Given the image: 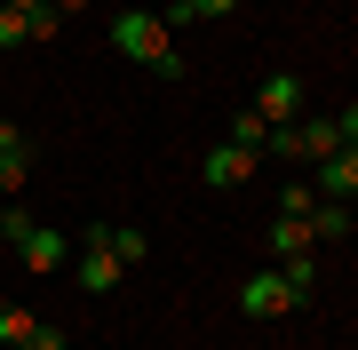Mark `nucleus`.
<instances>
[{"label": "nucleus", "instance_id": "5701e85b", "mask_svg": "<svg viewBox=\"0 0 358 350\" xmlns=\"http://www.w3.org/2000/svg\"><path fill=\"white\" fill-rule=\"evenodd\" d=\"M8 8H16V16H40V8H48V0H8Z\"/></svg>", "mask_w": 358, "mask_h": 350}, {"label": "nucleus", "instance_id": "423d86ee", "mask_svg": "<svg viewBox=\"0 0 358 350\" xmlns=\"http://www.w3.org/2000/svg\"><path fill=\"white\" fill-rule=\"evenodd\" d=\"M16 255H24V271H32V279H56V271H64V255H72V239H64V231H40V223H32V239H16Z\"/></svg>", "mask_w": 358, "mask_h": 350}, {"label": "nucleus", "instance_id": "1a4fd4ad", "mask_svg": "<svg viewBox=\"0 0 358 350\" xmlns=\"http://www.w3.org/2000/svg\"><path fill=\"white\" fill-rule=\"evenodd\" d=\"M263 239H271V255H279V263H287V255H310V247H319V231H310V215H279V223H271Z\"/></svg>", "mask_w": 358, "mask_h": 350}, {"label": "nucleus", "instance_id": "aec40b11", "mask_svg": "<svg viewBox=\"0 0 358 350\" xmlns=\"http://www.w3.org/2000/svg\"><path fill=\"white\" fill-rule=\"evenodd\" d=\"M8 350H64V326H32V342H8Z\"/></svg>", "mask_w": 358, "mask_h": 350}, {"label": "nucleus", "instance_id": "412c9836", "mask_svg": "<svg viewBox=\"0 0 358 350\" xmlns=\"http://www.w3.org/2000/svg\"><path fill=\"white\" fill-rule=\"evenodd\" d=\"M334 128H343V143L358 152V104H343V112H334Z\"/></svg>", "mask_w": 358, "mask_h": 350}, {"label": "nucleus", "instance_id": "dca6fc26", "mask_svg": "<svg viewBox=\"0 0 358 350\" xmlns=\"http://www.w3.org/2000/svg\"><path fill=\"white\" fill-rule=\"evenodd\" d=\"M287 286H294V295L319 286V247H310V255H287Z\"/></svg>", "mask_w": 358, "mask_h": 350}, {"label": "nucleus", "instance_id": "f3484780", "mask_svg": "<svg viewBox=\"0 0 358 350\" xmlns=\"http://www.w3.org/2000/svg\"><path fill=\"white\" fill-rule=\"evenodd\" d=\"M16 40H32V16H16L8 0H0V48H16Z\"/></svg>", "mask_w": 358, "mask_h": 350}, {"label": "nucleus", "instance_id": "6e6552de", "mask_svg": "<svg viewBox=\"0 0 358 350\" xmlns=\"http://www.w3.org/2000/svg\"><path fill=\"white\" fill-rule=\"evenodd\" d=\"M294 152H303V159H334V152H343V128L319 119V112H303V119H294Z\"/></svg>", "mask_w": 358, "mask_h": 350}, {"label": "nucleus", "instance_id": "f8f14e48", "mask_svg": "<svg viewBox=\"0 0 358 350\" xmlns=\"http://www.w3.org/2000/svg\"><path fill=\"white\" fill-rule=\"evenodd\" d=\"M310 231H319V239H343L350 231V199H319V207H310Z\"/></svg>", "mask_w": 358, "mask_h": 350}, {"label": "nucleus", "instance_id": "7ed1b4c3", "mask_svg": "<svg viewBox=\"0 0 358 350\" xmlns=\"http://www.w3.org/2000/svg\"><path fill=\"white\" fill-rule=\"evenodd\" d=\"M294 302H303V295L287 286V271H247V286H239V311L247 319H287Z\"/></svg>", "mask_w": 358, "mask_h": 350}, {"label": "nucleus", "instance_id": "4468645a", "mask_svg": "<svg viewBox=\"0 0 358 350\" xmlns=\"http://www.w3.org/2000/svg\"><path fill=\"white\" fill-rule=\"evenodd\" d=\"M263 136H271V128H263V112H239L223 143H239V152H263Z\"/></svg>", "mask_w": 358, "mask_h": 350}, {"label": "nucleus", "instance_id": "6ab92c4d", "mask_svg": "<svg viewBox=\"0 0 358 350\" xmlns=\"http://www.w3.org/2000/svg\"><path fill=\"white\" fill-rule=\"evenodd\" d=\"M0 239H32V215L16 207V199H8V207H0Z\"/></svg>", "mask_w": 358, "mask_h": 350}, {"label": "nucleus", "instance_id": "20e7f679", "mask_svg": "<svg viewBox=\"0 0 358 350\" xmlns=\"http://www.w3.org/2000/svg\"><path fill=\"white\" fill-rule=\"evenodd\" d=\"M255 112H263V128H294V119H303V80H294V72H271L263 88H255Z\"/></svg>", "mask_w": 358, "mask_h": 350}, {"label": "nucleus", "instance_id": "9d476101", "mask_svg": "<svg viewBox=\"0 0 358 350\" xmlns=\"http://www.w3.org/2000/svg\"><path fill=\"white\" fill-rule=\"evenodd\" d=\"M350 191H358V152L343 143L334 159H319V199H350Z\"/></svg>", "mask_w": 358, "mask_h": 350}, {"label": "nucleus", "instance_id": "f257e3e1", "mask_svg": "<svg viewBox=\"0 0 358 350\" xmlns=\"http://www.w3.org/2000/svg\"><path fill=\"white\" fill-rule=\"evenodd\" d=\"M112 48L128 56V64L159 72V80H183V56L167 48V24H159L152 8H120V16H112Z\"/></svg>", "mask_w": 358, "mask_h": 350}, {"label": "nucleus", "instance_id": "2eb2a0df", "mask_svg": "<svg viewBox=\"0 0 358 350\" xmlns=\"http://www.w3.org/2000/svg\"><path fill=\"white\" fill-rule=\"evenodd\" d=\"M112 255H120V271H136V263L152 255V239H143V231H120V223H112Z\"/></svg>", "mask_w": 358, "mask_h": 350}, {"label": "nucleus", "instance_id": "0eeeda50", "mask_svg": "<svg viewBox=\"0 0 358 350\" xmlns=\"http://www.w3.org/2000/svg\"><path fill=\"white\" fill-rule=\"evenodd\" d=\"M199 175L215 183V191H239V183L255 175V152H239V143H215V152L199 159Z\"/></svg>", "mask_w": 358, "mask_h": 350}, {"label": "nucleus", "instance_id": "9b49d317", "mask_svg": "<svg viewBox=\"0 0 358 350\" xmlns=\"http://www.w3.org/2000/svg\"><path fill=\"white\" fill-rule=\"evenodd\" d=\"M231 8H239V0H167L159 24H223Z\"/></svg>", "mask_w": 358, "mask_h": 350}, {"label": "nucleus", "instance_id": "a211bd4d", "mask_svg": "<svg viewBox=\"0 0 358 350\" xmlns=\"http://www.w3.org/2000/svg\"><path fill=\"white\" fill-rule=\"evenodd\" d=\"M310 207H319V191H310V183H287V191H279V215H310Z\"/></svg>", "mask_w": 358, "mask_h": 350}, {"label": "nucleus", "instance_id": "4be33fe9", "mask_svg": "<svg viewBox=\"0 0 358 350\" xmlns=\"http://www.w3.org/2000/svg\"><path fill=\"white\" fill-rule=\"evenodd\" d=\"M48 8H56V16H80V8H88V0H48Z\"/></svg>", "mask_w": 358, "mask_h": 350}, {"label": "nucleus", "instance_id": "39448f33", "mask_svg": "<svg viewBox=\"0 0 358 350\" xmlns=\"http://www.w3.org/2000/svg\"><path fill=\"white\" fill-rule=\"evenodd\" d=\"M32 183V136L16 119H0V199H16Z\"/></svg>", "mask_w": 358, "mask_h": 350}, {"label": "nucleus", "instance_id": "ddd939ff", "mask_svg": "<svg viewBox=\"0 0 358 350\" xmlns=\"http://www.w3.org/2000/svg\"><path fill=\"white\" fill-rule=\"evenodd\" d=\"M32 311H24V302H0V350H8V342H32Z\"/></svg>", "mask_w": 358, "mask_h": 350}, {"label": "nucleus", "instance_id": "f03ea898", "mask_svg": "<svg viewBox=\"0 0 358 350\" xmlns=\"http://www.w3.org/2000/svg\"><path fill=\"white\" fill-rule=\"evenodd\" d=\"M72 279L88 286V295H112V286L128 279V271H120V255H112V223H88V231L72 239Z\"/></svg>", "mask_w": 358, "mask_h": 350}]
</instances>
